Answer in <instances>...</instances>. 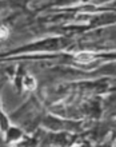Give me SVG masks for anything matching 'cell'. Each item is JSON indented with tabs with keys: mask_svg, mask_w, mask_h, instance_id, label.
<instances>
[{
	"mask_svg": "<svg viewBox=\"0 0 116 147\" xmlns=\"http://www.w3.org/2000/svg\"><path fill=\"white\" fill-rule=\"evenodd\" d=\"M64 40H60V39H50V40H43V42H39L35 43L32 46H27V47H23L21 51H40V50H56V48H60V47L66 46Z\"/></svg>",
	"mask_w": 116,
	"mask_h": 147,
	"instance_id": "cell-1",
	"label": "cell"
}]
</instances>
